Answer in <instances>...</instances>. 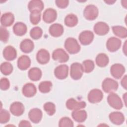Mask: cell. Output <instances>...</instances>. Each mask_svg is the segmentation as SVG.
Wrapping results in <instances>:
<instances>
[{
	"label": "cell",
	"instance_id": "1",
	"mask_svg": "<svg viewBox=\"0 0 127 127\" xmlns=\"http://www.w3.org/2000/svg\"><path fill=\"white\" fill-rule=\"evenodd\" d=\"M64 47L66 51L71 54H75L80 50V46L77 41L71 37L67 38L64 43Z\"/></svg>",
	"mask_w": 127,
	"mask_h": 127
},
{
	"label": "cell",
	"instance_id": "2",
	"mask_svg": "<svg viewBox=\"0 0 127 127\" xmlns=\"http://www.w3.org/2000/svg\"><path fill=\"white\" fill-rule=\"evenodd\" d=\"M102 87L105 92L113 93L117 90L118 83L112 78H107L103 80L102 84Z\"/></svg>",
	"mask_w": 127,
	"mask_h": 127
},
{
	"label": "cell",
	"instance_id": "3",
	"mask_svg": "<svg viewBox=\"0 0 127 127\" xmlns=\"http://www.w3.org/2000/svg\"><path fill=\"white\" fill-rule=\"evenodd\" d=\"M107 101L109 105L115 109L120 110L123 108L122 101L116 93H111L107 97Z\"/></svg>",
	"mask_w": 127,
	"mask_h": 127
},
{
	"label": "cell",
	"instance_id": "4",
	"mask_svg": "<svg viewBox=\"0 0 127 127\" xmlns=\"http://www.w3.org/2000/svg\"><path fill=\"white\" fill-rule=\"evenodd\" d=\"M98 9L94 5L89 4L86 6L83 11L84 17L88 20H94L98 15Z\"/></svg>",
	"mask_w": 127,
	"mask_h": 127
},
{
	"label": "cell",
	"instance_id": "5",
	"mask_svg": "<svg viewBox=\"0 0 127 127\" xmlns=\"http://www.w3.org/2000/svg\"><path fill=\"white\" fill-rule=\"evenodd\" d=\"M83 69L82 64L78 63H74L70 66V75L74 80L80 79L83 75Z\"/></svg>",
	"mask_w": 127,
	"mask_h": 127
},
{
	"label": "cell",
	"instance_id": "6",
	"mask_svg": "<svg viewBox=\"0 0 127 127\" xmlns=\"http://www.w3.org/2000/svg\"><path fill=\"white\" fill-rule=\"evenodd\" d=\"M52 58L56 61L64 63L68 61L69 56L63 49H57L53 52Z\"/></svg>",
	"mask_w": 127,
	"mask_h": 127
},
{
	"label": "cell",
	"instance_id": "7",
	"mask_svg": "<svg viewBox=\"0 0 127 127\" xmlns=\"http://www.w3.org/2000/svg\"><path fill=\"white\" fill-rule=\"evenodd\" d=\"M122 42L119 39L112 37L108 39L106 43V47L108 50L111 52H114L118 50L121 46Z\"/></svg>",
	"mask_w": 127,
	"mask_h": 127
},
{
	"label": "cell",
	"instance_id": "8",
	"mask_svg": "<svg viewBox=\"0 0 127 127\" xmlns=\"http://www.w3.org/2000/svg\"><path fill=\"white\" fill-rule=\"evenodd\" d=\"M94 37V34L92 31L86 30L80 33L78 39L81 44L83 45H88L93 41Z\"/></svg>",
	"mask_w": 127,
	"mask_h": 127
},
{
	"label": "cell",
	"instance_id": "9",
	"mask_svg": "<svg viewBox=\"0 0 127 127\" xmlns=\"http://www.w3.org/2000/svg\"><path fill=\"white\" fill-rule=\"evenodd\" d=\"M103 94L102 92L98 89L91 90L88 95V100L91 103L100 102L103 99Z\"/></svg>",
	"mask_w": 127,
	"mask_h": 127
},
{
	"label": "cell",
	"instance_id": "10",
	"mask_svg": "<svg viewBox=\"0 0 127 127\" xmlns=\"http://www.w3.org/2000/svg\"><path fill=\"white\" fill-rule=\"evenodd\" d=\"M110 72L114 78L120 79L125 72V68L120 64H115L111 66Z\"/></svg>",
	"mask_w": 127,
	"mask_h": 127
},
{
	"label": "cell",
	"instance_id": "11",
	"mask_svg": "<svg viewBox=\"0 0 127 127\" xmlns=\"http://www.w3.org/2000/svg\"><path fill=\"white\" fill-rule=\"evenodd\" d=\"M86 103L84 101L78 102L73 98H70L66 102V108L70 110H77L86 107Z\"/></svg>",
	"mask_w": 127,
	"mask_h": 127
},
{
	"label": "cell",
	"instance_id": "12",
	"mask_svg": "<svg viewBox=\"0 0 127 127\" xmlns=\"http://www.w3.org/2000/svg\"><path fill=\"white\" fill-rule=\"evenodd\" d=\"M68 67L66 64H61L56 67L54 70L55 76L59 79H64L67 77Z\"/></svg>",
	"mask_w": 127,
	"mask_h": 127
},
{
	"label": "cell",
	"instance_id": "13",
	"mask_svg": "<svg viewBox=\"0 0 127 127\" xmlns=\"http://www.w3.org/2000/svg\"><path fill=\"white\" fill-rule=\"evenodd\" d=\"M93 29L96 34L100 36H103L108 33L109 26L106 23L100 21L95 24Z\"/></svg>",
	"mask_w": 127,
	"mask_h": 127
},
{
	"label": "cell",
	"instance_id": "14",
	"mask_svg": "<svg viewBox=\"0 0 127 127\" xmlns=\"http://www.w3.org/2000/svg\"><path fill=\"white\" fill-rule=\"evenodd\" d=\"M57 17V13L56 10L51 8L46 9L43 14V21L48 23L53 22L56 19Z\"/></svg>",
	"mask_w": 127,
	"mask_h": 127
},
{
	"label": "cell",
	"instance_id": "15",
	"mask_svg": "<svg viewBox=\"0 0 127 127\" xmlns=\"http://www.w3.org/2000/svg\"><path fill=\"white\" fill-rule=\"evenodd\" d=\"M11 113L15 116H20L24 112V107L22 103L19 102H14L10 106Z\"/></svg>",
	"mask_w": 127,
	"mask_h": 127
},
{
	"label": "cell",
	"instance_id": "16",
	"mask_svg": "<svg viewBox=\"0 0 127 127\" xmlns=\"http://www.w3.org/2000/svg\"><path fill=\"white\" fill-rule=\"evenodd\" d=\"M42 116V112L38 108H33L28 113L29 119L32 123L35 124H37L41 121Z\"/></svg>",
	"mask_w": 127,
	"mask_h": 127
},
{
	"label": "cell",
	"instance_id": "17",
	"mask_svg": "<svg viewBox=\"0 0 127 127\" xmlns=\"http://www.w3.org/2000/svg\"><path fill=\"white\" fill-rule=\"evenodd\" d=\"M50 56L49 52L45 49H42L38 51L36 55V59L38 62L42 64H46L50 60Z\"/></svg>",
	"mask_w": 127,
	"mask_h": 127
},
{
	"label": "cell",
	"instance_id": "18",
	"mask_svg": "<svg viewBox=\"0 0 127 127\" xmlns=\"http://www.w3.org/2000/svg\"><path fill=\"white\" fill-rule=\"evenodd\" d=\"M3 56L4 58L8 61H13L16 58V50L13 47L8 46L6 47L3 51Z\"/></svg>",
	"mask_w": 127,
	"mask_h": 127
},
{
	"label": "cell",
	"instance_id": "19",
	"mask_svg": "<svg viewBox=\"0 0 127 127\" xmlns=\"http://www.w3.org/2000/svg\"><path fill=\"white\" fill-rule=\"evenodd\" d=\"M109 119L114 124L120 125L125 121V117L123 113L120 112H112L109 115Z\"/></svg>",
	"mask_w": 127,
	"mask_h": 127
},
{
	"label": "cell",
	"instance_id": "20",
	"mask_svg": "<svg viewBox=\"0 0 127 127\" xmlns=\"http://www.w3.org/2000/svg\"><path fill=\"white\" fill-rule=\"evenodd\" d=\"M37 92V89L34 84L28 83L25 84L22 88V94L26 97H32Z\"/></svg>",
	"mask_w": 127,
	"mask_h": 127
},
{
	"label": "cell",
	"instance_id": "21",
	"mask_svg": "<svg viewBox=\"0 0 127 127\" xmlns=\"http://www.w3.org/2000/svg\"><path fill=\"white\" fill-rule=\"evenodd\" d=\"M14 21V16L11 12H6L3 14L0 18V23L3 27L11 26Z\"/></svg>",
	"mask_w": 127,
	"mask_h": 127
},
{
	"label": "cell",
	"instance_id": "22",
	"mask_svg": "<svg viewBox=\"0 0 127 127\" xmlns=\"http://www.w3.org/2000/svg\"><path fill=\"white\" fill-rule=\"evenodd\" d=\"M64 27L63 25L58 23L51 25L49 28V33L51 36L54 37L61 36L64 33Z\"/></svg>",
	"mask_w": 127,
	"mask_h": 127
},
{
	"label": "cell",
	"instance_id": "23",
	"mask_svg": "<svg viewBox=\"0 0 127 127\" xmlns=\"http://www.w3.org/2000/svg\"><path fill=\"white\" fill-rule=\"evenodd\" d=\"M31 64V60L29 57L26 55H22L19 57L17 61L18 67L22 70H24L29 67Z\"/></svg>",
	"mask_w": 127,
	"mask_h": 127
},
{
	"label": "cell",
	"instance_id": "24",
	"mask_svg": "<svg viewBox=\"0 0 127 127\" xmlns=\"http://www.w3.org/2000/svg\"><path fill=\"white\" fill-rule=\"evenodd\" d=\"M34 48L33 42L29 39L23 40L20 44V50L25 53H29L33 51Z\"/></svg>",
	"mask_w": 127,
	"mask_h": 127
},
{
	"label": "cell",
	"instance_id": "25",
	"mask_svg": "<svg viewBox=\"0 0 127 127\" xmlns=\"http://www.w3.org/2000/svg\"><path fill=\"white\" fill-rule=\"evenodd\" d=\"M72 118L77 122L82 123L84 122L87 118V113L85 110H74L71 114Z\"/></svg>",
	"mask_w": 127,
	"mask_h": 127
},
{
	"label": "cell",
	"instance_id": "26",
	"mask_svg": "<svg viewBox=\"0 0 127 127\" xmlns=\"http://www.w3.org/2000/svg\"><path fill=\"white\" fill-rule=\"evenodd\" d=\"M44 7V3L42 1L40 0H31L28 5V8L30 12L33 11H41Z\"/></svg>",
	"mask_w": 127,
	"mask_h": 127
},
{
	"label": "cell",
	"instance_id": "27",
	"mask_svg": "<svg viewBox=\"0 0 127 127\" xmlns=\"http://www.w3.org/2000/svg\"><path fill=\"white\" fill-rule=\"evenodd\" d=\"M27 26L22 22H19L16 23L13 27V31L14 33L19 36H22L25 34L27 32Z\"/></svg>",
	"mask_w": 127,
	"mask_h": 127
},
{
	"label": "cell",
	"instance_id": "28",
	"mask_svg": "<svg viewBox=\"0 0 127 127\" xmlns=\"http://www.w3.org/2000/svg\"><path fill=\"white\" fill-rule=\"evenodd\" d=\"M28 75L30 80L34 81H38L41 78L42 71L38 67H32L28 71Z\"/></svg>",
	"mask_w": 127,
	"mask_h": 127
},
{
	"label": "cell",
	"instance_id": "29",
	"mask_svg": "<svg viewBox=\"0 0 127 127\" xmlns=\"http://www.w3.org/2000/svg\"><path fill=\"white\" fill-rule=\"evenodd\" d=\"M109 60L107 55L104 53L98 54L96 58V64L101 67H104L107 66L109 63Z\"/></svg>",
	"mask_w": 127,
	"mask_h": 127
},
{
	"label": "cell",
	"instance_id": "30",
	"mask_svg": "<svg viewBox=\"0 0 127 127\" xmlns=\"http://www.w3.org/2000/svg\"><path fill=\"white\" fill-rule=\"evenodd\" d=\"M112 30L114 34L120 38H125L127 36V30L124 27L114 26L112 27Z\"/></svg>",
	"mask_w": 127,
	"mask_h": 127
},
{
	"label": "cell",
	"instance_id": "31",
	"mask_svg": "<svg viewBox=\"0 0 127 127\" xmlns=\"http://www.w3.org/2000/svg\"><path fill=\"white\" fill-rule=\"evenodd\" d=\"M77 23L78 18L73 14H69L65 17L64 24L68 27H74L77 25Z\"/></svg>",
	"mask_w": 127,
	"mask_h": 127
},
{
	"label": "cell",
	"instance_id": "32",
	"mask_svg": "<svg viewBox=\"0 0 127 127\" xmlns=\"http://www.w3.org/2000/svg\"><path fill=\"white\" fill-rule=\"evenodd\" d=\"M52 87V83L50 81H44L41 82L38 88L39 91L43 93L49 92Z\"/></svg>",
	"mask_w": 127,
	"mask_h": 127
},
{
	"label": "cell",
	"instance_id": "33",
	"mask_svg": "<svg viewBox=\"0 0 127 127\" xmlns=\"http://www.w3.org/2000/svg\"><path fill=\"white\" fill-rule=\"evenodd\" d=\"M13 70L12 65L8 62H4L0 65V71L4 75H8Z\"/></svg>",
	"mask_w": 127,
	"mask_h": 127
},
{
	"label": "cell",
	"instance_id": "34",
	"mask_svg": "<svg viewBox=\"0 0 127 127\" xmlns=\"http://www.w3.org/2000/svg\"><path fill=\"white\" fill-rule=\"evenodd\" d=\"M82 67L83 71L86 73H89L93 71L94 68V63L90 60H87L83 62Z\"/></svg>",
	"mask_w": 127,
	"mask_h": 127
},
{
	"label": "cell",
	"instance_id": "35",
	"mask_svg": "<svg viewBox=\"0 0 127 127\" xmlns=\"http://www.w3.org/2000/svg\"><path fill=\"white\" fill-rule=\"evenodd\" d=\"M43 31L39 27H33L30 32V35L31 37L35 40H37L40 38L42 35Z\"/></svg>",
	"mask_w": 127,
	"mask_h": 127
},
{
	"label": "cell",
	"instance_id": "36",
	"mask_svg": "<svg viewBox=\"0 0 127 127\" xmlns=\"http://www.w3.org/2000/svg\"><path fill=\"white\" fill-rule=\"evenodd\" d=\"M43 108L49 116H53L56 112V106L52 102L46 103L43 106Z\"/></svg>",
	"mask_w": 127,
	"mask_h": 127
},
{
	"label": "cell",
	"instance_id": "37",
	"mask_svg": "<svg viewBox=\"0 0 127 127\" xmlns=\"http://www.w3.org/2000/svg\"><path fill=\"white\" fill-rule=\"evenodd\" d=\"M41 19V12L39 11H33L30 14V20L33 25L37 24Z\"/></svg>",
	"mask_w": 127,
	"mask_h": 127
},
{
	"label": "cell",
	"instance_id": "38",
	"mask_svg": "<svg viewBox=\"0 0 127 127\" xmlns=\"http://www.w3.org/2000/svg\"><path fill=\"white\" fill-rule=\"evenodd\" d=\"M59 126L60 127H73V123L69 118L64 117L60 120Z\"/></svg>",
	"mask_w": 127,
	"mask_h": 127
},
{
	"label": "cell",
	"instance_id": "39",
	"mask_svg": "<svg viewBox=\"0 0 127 127\" xmlns=\"http://www.w3.org/2000/svg\"><path fill=\"white\" fill-rule=\"evenodd\" d=\"M10 119V114L9 112L4 109L1 110L0 112V123L5 124L7 123Z\"/></svg>",
	"mask_w": 127,
	"mask_h": 127
},
{
	"label": "cell",
	"instance_id": "40",
	"mask_svg": "<svg viewBox=\"0 0 127 127\" xmlns=\"http://www.w3.org/2000/svg\"><path fill=\"white\" fill-rule=\"evenodd\" d=\"M9 38V32L3 26H1L0 28V39L3 42H6Z\"/></svg>",
	"mask_w": 127,
	"mask_h": 127
},
{
	"label": "cell",
	"instance_id": "41",
	"mask_svg": "<svg viewBox=\"0 0 127 127\" xmlns=\"http://www.w3.org/2000/svg\"><path fill=\"white\" fill-rule=\"evenodd\" d=\"M10 83L9 80L6 78H2L0 79V87L2 90H6L9 88Z\"/></svg>",
	"mask_w": 127,
	"mask_h": 127
},
{
	"label": "cell",
	"instance_id": "42",
	"mask_svg": "<svg viewBox=\"0 0 127 127\" xmlns=\"http://www.w3.org/2000/svg\"><path fill=\"white\" fill-rule=\"evenodd\" d=\"M68 0H56L55 3L57 6L60 8H65L68 4Z\"/></svg>",
	"mask_w": 127,
	"mask_h": 127
},
{
	"label": "cell",
	"instance_id": "43",
	"mask_svg": "<svg viewBox=\"0 0 127 127\" xmlns=\"http://www.w3.org/2000/svg\"><path fill=\"white\" fill-rule=\"evenodd\" d=\"M19 127H31V125L29 122L26 120H22L20 122L19 125Z\"/></svg>",
	"mask_w": 127,
	"mask_h": 127
},
{
	"label": "cell",
	"instance_id": "44",
	"mask_svg": "<svg viewBox=\"0 0 127 127\" xmlns=\"http://www.w3.org/2000/svg\"><path fill=\"white\" fill-rule=\"evenodd\" d=\"M121 85L125 89H127V75H125V76L121 80Z\"/></svg>",
	"mask_w": 127,
	"mask_h": 127
},
{
	"label": "cell",
	"instance_id": "45",
	"mask_svg": "<svg viewBox=\"0 0 127 127\" xmlns=\"http://www.w3.org/2000/svg\"><path fill=\"white\" fill-rule=\"evenodd\" d=\"M115 2H116V0H114V1H111V0H108V1H105V2L108 3L109 4H113Z\"/></svg>",
	"mask_w": 127,
	"mask_h": 127
}]
</instances>
